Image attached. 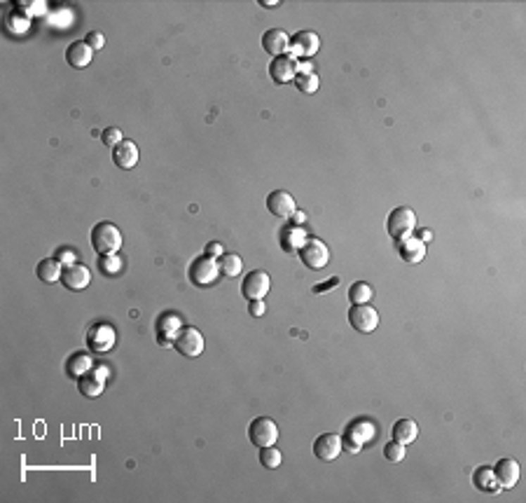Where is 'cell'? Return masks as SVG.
<instances>
[{"label":"cell","instance_id":"cell-41","mask_svg":"<svg viewBox=\"0 0 526 503\" xmlns=\"http://www.w3.org/2000/svg\"><path fill=\"white\" fill-rule=\"evenodd\" d=\"M416 239H419V242H423V244H428L430 239H433V232H430V230H421V232H419V237H416Z\"/></svg>","mask_w":526,"mask_h":503},{"label":"cell","instance_id":"cell-35","mask_svg":"<svg viewBox=\"0 0 526 503\" xmlns=\"http://www.w3.org/2000/svg\"><path fill=\"white\" fill-rule=\"evenodd\" d=\"M87 45H89L94 52H99V49H104L106 47V35L104 33H99V31H92L89 35H87Z\"/></svg>","mask_w":526,"mask_h":503},{"label":"cell","instance_id":"cell-4","mask_svg":"<svg viewBox=\"0 0 526 503\" xmlns=\"http://www.w3.org/2000/svg\"><path fill=\"white\" fill-rule=\"evenodd\" d=\"M173 349L180 356H185V359H196V356H201L203 352V335L192 325L189 328L182 325L180 333L175 335V340H173Z\"/></svg>","mask_w":526,"mask_h":503},{"label":"cell","instance_id":"cell-37","mask_svg":"<svg viewBox=\"0 0 526 503\" xmlns=\"http://www.w3.org/2000/svg\"><path fill=\"white\" fill-rule=\"evenodd\" d=\"M223 253H225L223 244H218V242H211V244H206V249H203V255H206V258H213V260H220Z\"/></svg>","mask_w":526,"mask_h":503},{"label":"cell","instance_id":"cell-24","mask_svg":"<svg viewBox=\"0 0 526 503\" xmlns=\"http://www.w3.org/2000/svg\"><path fill=\"white\" fill-rule=\"evenodd\" d=\"M92 370H94V361H92V356L84 354V352L73 354L68 359V363H65V373H68L70 379L84 377L87 373H92Z\"/></svg>","mask_w":526,"mask_h":503},{"label":"cell","instance_id":"cell-8","mask_svg":"<svg viewBox=\"0 0 526 503\" xmlns=\"http://www.w3.org/2000/svg\"><path fill=\"white\" fill-rule=\"evenodd\" d=\"M269 288H272V279H269L267 272L262 269H255V272H248L244 283H241V295L246 300H265Z\"/></svg>","mask_w":526,"mask_h":503},{"label":"cell","instance_id":"cell-29","mask_svg":"<svg viewBox=\"0 0 526 503\" xmlns=\"http://www.w3.org/2000/svg\"><path fill=\"white\" fill-rule=\"evenodd\" d=\"M372 295H375V290H372L370 283H365V281L351 283V288H349V300H351V304H368L372 300Z\"/></svg>","mask_w":526,"mask_h":503},{"label":"cell","instance_id":"cell-42","mask_svg":"<svg viewBox=\"0 0 526 503\" xmlns=\"http://www.w3.org/2000/svg\"><path fill=\"white\" fill-rule=\"evenodd\" d=\"M304 221H306V213H304V211H295V213H292V223H295V225L304 223Z\"/></svg>","mask_w":526,"mask_h":503},{"label":"cell","instance_id":"cell-43","mask_svg":"<svg viewBox=\"0 0 526 503\" xmlns=\"http://www.w3.org/2000/svg\"><path fill=\"white\" fill-rule=\"evenodd\" d=\"M260 5L262 7H276L279 5V0H260Z\"/></svg>","mask_w":526,"mask_h":503},{"label":"cell","instance_id":"cell-6","mask_svg":"<svg viewBox=\"0 0 526 503\" xmlns=\"http://www.w3.org/2000/svg\"><path fill=\"white\" fill-rule=\"evenodd\" d=\"M115 342H117V333H115V328L108 323H94L89 328V333H87V347H89V352L94 354L113 352Z\"/></svg>","mask_w":526,"mask_h":503},{"label":"cell","instance_id":"cell-17","mask_svg":"<svg viewBox=\"0 0 526 503\" xmlns=\"http://www.w3.org/2000/svg\"><path fill=\"white\" fill-rule=\"evenodd\" d=\"M267 209H269V213L276 218H290L297 211L295 197L286 192V190H274V192L267 197Z\"/></svg>","mask_w":526,"mask_h":503},{"label":"cell","instance_id":"cell-40","mask_svg":"<svg viewBox=\"0 0 526 503\" xmlns=\"http://www.w3.org/2000/svg\"><path fill=\"white\" fill-rule=\"evenodd\" d=\"M306 73H313V63L311 61H299L297 59V75H306Z\"/></svg>","mask_w":526,"mask_h":503},{"label":"cell","instance_id":"cell-1","mask_svg":"<svg viewBox=\"0 0 526 503\" xmlns=\"http://www.w3.org/2000/svg\"><path fill=\"white\" fill-rule=\"evenodd\" d=\"M89 239H92V249L96 251L99 255H115V253H120L122 244H124L122 230L117 228L115 223H108V221L94 225Z\"/></svg>","mask_w":526,"mask_h":503},{"label":"cell","instance_id":"cell-33","mask_svg":"<svg viewBox=\"0 0 526 503\" xmlns=\"http://www.w3.org/2000/svg\"><path fill=\"white\" fill-rule=\"evenodd\" d=\"M384 457H386V461H391V464L403 461V459H405V445H400V442H396V440H391V442L384 447Z\"/></svg>","mask_w":526,"mask_h":503},{"label":"cell","instance_id":"cell-5","mask_svg":"<svg viewBox=\"0 0 526 503\" xmlns=\"http://www.w3.org/2000/svg\"><path fill=\"white\" fill-rule=\"evenodd\" d=\"M248 438H251L255 447H260V449L269 447V445H276V440H279V426H276L274 419L258 417L248 426Z\"/></svg>","mask_w":526,"mask_h":503},{"label":"cell","instance_id":"cell-27","mask_svg":"<svg viewBox=\"0 0 526 503\" xmlns=\"http://www.w3.org/2000/svg\"><path fill=\"white\" fill-rule=\"evenodd\" d=\"M472 483L477 487L480 492H499V480L494 476V468H489V466H482L472 473Z\"/></svg>","mask_w":526,"mask_h":503},{"label":"cell","instance_id":"cell-13","mask_svg":"<svg viewBox=\"0 0 526 503\" xmlns=\"http://www.w3.org/2000/svg\"><path fill=\"white\" fill-rule=\"evenodd\" d=\"M269 77L274 80V85H288L295 82L297 77V59L292 54L276 56L269 63Z\"/></svg>","mask_w":526,"mask_h":503},{"label":"cell","instance_id":"cell-14","mask_svg":"<svg viewBox=\"0 0 526 503\" xmlns=\"http://www.w3.org/2000/svg\"><path fill=\"white\" fill-rule=\"evenodd\" d=\"M61 283L65 290H73V293H80L92 283V272L89 267L82 265V262H75V265L63 267L61 272Z\"/></svg>","mask_w":526,"mask_h":503},{"label":"cell","instance_id":"cell-20","mask_svg":"<svg viewBox=\"0 0 526 503\" xmlns=\"http://www.w3.org/2000/svg\"><path fill=\"white\" fill-rule=\"evenodd\" d=\"M92 56H94V49L87 45L84 40L70 42L68 49H65V61H68L70 68H75V70L87 68V66L92 63Z\"/></svg>","mask_w":526,"mask_h":503},{"label":"cell","instance_id":"cell-36","mask_svg":"<svg viewBox=\"0 0 526 503\" xmlns=\"http://www.w3.org/2000/svg\"><path fill=\"white\" fill-rule=\"evenodd\" d=\"M54 258L61 262L63 267H68V265H75V262H77V253L70 251V249H61V251H56Z\"/></svg>","mask_w":526,"mask_h":503},{"label":"cell","instance_id":"cell-10","mask_svg":"<svg viewBox=\"0 0 526 503\" xmlns=\"http://www.w3.org/2000/svg\"><path fill=\"white\" fill-rule=\"evenodd\" d=\"M108 375H111V370H108L106 366H96V368L92 370V373H87L84 377L77 379L80 393H82L84 398H99L101 393L106 391Z\"/></svg>","mask_w":526,"mask_h":503},{"label":"cell","instance_id":"cell-39","mask_svg":"<svg viewBox=\"0 0 526 503\" xmlns=\"http://www.w3.org/2000/svg\"><path fill=\"white\" fill-rule=\"evenodd\" d=\"M337 283H339V276H332L330 281H325V283H316V286H313V293H316V295H320V293H327V290L334 288V286H337Z\"/></svg>","mask_w":526,"mask_h":503},{"label":"cell","instance_id":"cell-11","mask_svg":"<svg viewBox=\"0 0 526 503\" xmlns=\"http://www.w3.org/2000/svg\"><path fill=\"white\" fill-rule=\"evenodd\" d=\"M297 255L309 269H323L330 262V251H327V246L320 239H306V244Z\"/></svg>","mask_w":526,"mask_h":503},{"label":"cell","instance_id":"cell-9","mask_svg":"<svg viewBox=\"0 0 526 503\" xmlns=\"http://www.w3.org/2000/svg\"><path fill=\"white\" fill-rule=\"evenodd\" d=\"M349 323L358 333H375L379 328V311L370 304H353L349 309Z\"/></svg>","mask_w":526,"mask_h":503},{"label":"cell","instance_id":"cell-32","mask_svg":"<svg viewBox=\"0 0 526 503\" xmlns=\"http://www.w3.org/2000/svg\"><path fill=\"white\" fill-rule=\"evenodd\" d=\"M318 85H320V80H318V75L316 73H306V75H297L295 77V87L302 94H313V92H318Z\"/></svg>","mask_w":526,"mask_h":503},{"label":"cell","instance_id":"cell-31","mask_svg":"<svg viewBox=\"0 0 526 503\" xmlns=\"http://www.w3.org/2000/svg\"><path fill=\"white\" fill-rule=\"evenodd\" d=\"M122 267H124V262H122V258L120 255H99V269L104 272L106 276H115V274H120L122 272Z\"/></svg>","mask_w":526,"mask_h":503},{"label":"cell","instance_id":"cell-16","mask_svg":"<svg viewBox=\"0 0 526 503\" xmlns=\"http://www.w3.org/2000/svg\"><path fill=\"white\" fill-rule=\"evenodd\" d=\"M262 47H265L267 54L276 56L290 54V35L283 31V28H269V31L262 35Z\"/></svg>","mask_w":526,"mask_h":503},{"label":"cell","instance_id":"cell-38","mask_svg":"<svg viewBox=\"0 0 526 503\" xmlns=\"http://www.w3.org/2000/svg\"><path fill=\"white\" fill-rule=\"evenodd\" d=\"M248 311H251L253 316H265V311H267L265 300H248Z\"/></svg>","mask_w":526,"mask_h":503},{"label":"cell","instance_id":"cell-25","mask_svg":"<svg viewBox=\"0 0 526 503\" xmlns=\"http://www.w3.org/2000/svg\"><path fill=\"white\" fill-rule=\"evenodd\" d=\"M61 272H63V265L58 262L56 258H45L38 262V267H35V274H38L40 281L45 283H56L61 281Z\"/></svg>","mask_w":526,"mask_h":503},{"label":"cell","instance_id":"cell-21","mask_svg":"<svg viewBox=\"0 0 526 503\" xmlns=\"http://www.w3.org/2000/svg\"><path fill=\"white\" fill-rule=\"evenodd\" d=\"M113 162L120 166V169L129 171L138 164V145L134 141H122L120 145L113 148Z\"/></svg>","mask_w":526,"mask_h":503},{"label":"cell","instance_id":"cell-26","mask_svg":"<svg viewBox=\"0 0 526 503\" xmlns=\"http://www.w3.org/2000/svg\"><path fill=\"white\" fill-rule=\"evenodd\" d=\"M306 244V232L299 228V225H290V228L283 232L281 237V246L290 253H299L302 246Z\"/></svg>","mask_w":526,"mask_h":503},{"label":"cell","instance_id":"cell-3","mask_svg":"<svg viewBox=\"0 0 526 503\" xmlns=\"http://www.w3.org/2000/svg\"><path fill=\"white\" fill-rule=\"evenodd\" d=\"M187 274H189V281H192L194 286L206 288V286H213V283L218 281V276H220V267H218V260L201 255V258L192 260Z\"/></svg>","mask_w":526,"mask_h":503},{"label":"cell","instance_id":"cell-23","mask_svg":"<svg viewBox=\"0 0 526 503\" xmlns=\"http://www.w3.org/2000/svg\"><path fill=\"white\" fill-rule=\"evenodd\" d=\"M391 435H393V440H396V442L405 445V447H407V445H412L416 438H419V426H416V421H412V419H400V421L393 424Z\"/></svg>","mask_w":526,"mask_h":503},{"label":"cell","instance_id":"cell-15","mask_svg":"<svg viewBox=\"0 0 526 503\" xmlns=\"http://www.w3.org/2000/svg\"><path fill=\"white\" fill-rule=\"evenodd\" d=\"M342 452V435L337 433H323L313 440V457L320 461H334Z\"/></svg>","mask_w":526,"mask_h":503},{"label":"cell","instance_id":"cell-18","mask_svg":"<svg viewBox=\"0 0 526 503\" xmlns=\"http://www.w3.org/2000/svg\"><path fill=\"white\" fill-rule=\"evenodd\" d=\"M180 328H182L180 316L166 311V314L157 318V342L162 347H173V340H175V335L180 333Z\"/></svg>","mask_w":526,"mask_h":503},{"label":"cell","instance_id":"cell-34","mask_svg":"<svg viewBox=\"0 0 526 503\" xmlns=\"http://www.w3.org/2000/svg\"><path fill=\"white\" fill-rule=\"evenodd\" d=\"M101 141H104L108 148H115V145H120L124 141V136L117 127H108L104 129V134H101Z\"/></svg>","mask_w":526,"mask_h":503},{"label":"cell","instance_id":"cell-12","mask_svg":"<svg viewBox=\"0 0 526 503\" xmlns=\"http://www.w3.org/2000/svg\"><path fill=\"white\" fill-rule=\"evenodd\" d=\"M320 49V38L313 31H297L290 38V54L295 59H311Z\"/></svg>","mask_w":526,"mask_h":503},{"label":"cell","instance_id":"cell-2","mask_svg":"<svg viewBox=\"0 0 526 503\" xmlns=\"http://www.w3.org/2000/svg\"><path fill=\"white\" fill-rule=\"evenodd\" d=\"M414 228H416V213L407 206L393 209L389 221H386V232H389L393 242H403V239L412 237Z\"/></svg>","mask_w":526,"mask_h":503},{"label":"cell","instance_id":"cell-28","mask_svg":"<svg viewBox=\"0 0 526 503\" xmlns=\"http://www.w3.org/2000/svg\"><path fill=\"white\" fill-rule=\"evenodd\" d=\"M218 267H220V274L234 279V276H239L241 269H244V260H241V255L237 253H223V258L218 260Z\"/></svg>","mask_w":526,"mask_h":503},{"label":"cell","instance_id":"cell-30","mask_svg":"<svg viewBox=\"0 0 526 503\" xmlns=\"http://www.w3.org/2000/svg\"><path fill=\"white\" fill-rule=\"evenodd\" d=\"M283 461V454L281 449L276 447V445H269V447H262L260 449V464L265 466V468H279Z\"/></svg>","mask_w":526,"mask_h":503},{"label":"cell","instance_id":"cell-7","mask_svg":"<svg viewBox=\"0 0 526 503\" xmlns=\"http://www.w3.org/2000/svg\"><path fill=\"white\" fill-rule=\"evenodd\" d=\"M372 435H375V426L370 421H353L346 428V433L342 435V449H349L351 454H356L363 449L365 442L372 440Z\"/></svg>","mask_w":526,"mask_h":503},{"label":"cell","instance_id":"cell-22","mask_svg":"<svg viewBox=\"0 0 526 503\" xmlns=\"http://www.w3.org/2000/svg\"><path fill=\"white\" fill-rule=\"evenodd\" d=\"M398 255L407 265H419L426 258V244L419 242L416 237H407L403 242H398Z\"/></svg>","mask_w":526,"mask_h":503},{"label":"cell","instance_id":"cell-19","mask_svg":"<svg viewBox=\"0 0 526 503\" xmlns=\"http://www.w3.org/2000/svg\"><path fill=\"white\" fill-rule=\"evenodd\" d=\"M494 476L499 480L501 490H513L520 480V464L515 459H499V464L494 466Z\"/></svg>","mask_w":526,"mask_h":503}]
</instances>
